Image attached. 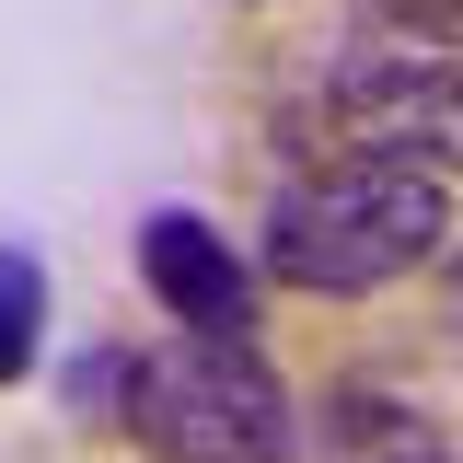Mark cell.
Listing matches in <instances>:
<instances>
[{
	"label": "cell",
	"mask_w": 463,
	"mask_h": 463,
	"mask_svg": "<svg viewBox=\"0 0 463 463\" xmlns=\"http://www.w3.org/2000/svg\"><path fill=\"white\" fill-rule=\"evenodd\" d=\"M440 174L429 163H371V151H325L267 197V279L313 289V301H359L394 289L440 255Z\"/></svg>",
	"instance_id": "obj_1"
},
{
	"label": "cell",
	"mask_w": 463,
	"mask_h": 463,
	"mask_svg": "<svg viewBox=\"0 0 463 463\" xmlns=\"http://www.w3.org/2000/svg\"><path fill=\"white\" fill-rule=\"evenodd\" d=\"M313 93L336 116V151L429 174L463 163V0H359Z\"/></svg>",
	"instance_id": "obj_2"
},
{
	"label": "cell",
	"mask_w": 463,
	"mask_h": 463,
	"mask_svg": "<svg viewBox=\"0 0 463 463\" xmlns=\"http://www.w3.org/2000/svg\"><path fill=\"white\" fill-rule=\"evenodd\" d=\"M116 429L163 463H289L301 452V405L255 359V336H163L116 359Z\"/></svg>",
	"instance_id": "obj_3"
},
{
	"label": "cell",
	"mask_w": 463,
	"mask_h": 463,
	"mask_svg": "<svg viewBox=\"0 0 463 463\" xmlns=\"http://www.w3.org/2000/svg\"><path fill=\"white\" fill-rule=\"evenodd\" d=\"M139 279L174 325L197 336H255V267L232 255V232H209L197 209H151L139 221Z\"/></svg>",
	"instance_id": "obj_4"
},
{
	"label": "cell",
	"mask_w": 463,
	"mask_h": 463,
	"mask_svg": "<svg viewBox=\"0 0 463 463\" xmlns=\"http://www.w3.org/2000/svg\"><path fill=\"white\" fill-rule=\"evenodd\" d=\"M313 463H452V440H440V417H417L383 383H336L313 417Z\"/></svg>",
	"instance_id": "obj_5"
},
{
	"label": "cell",
	"mask_w": 463,
	"mask_h": 463,
	"mask_svg": "<svg viewBox=\"0 0 463 463\" xmlns=\"http://www.w3.org/2000/svg\"><path fill=\"white\" fill-rule=\"evenodd\" d=\"M35 336H47V267L24 243H0V383L35 371Z\"/></svg>",
	"instance_id": "obj_6"
},
{
	"label": "cell",
	"mask_w": 463,
	"mask_h": 463,
	"mask_svg": "<svg viewBox=\"0 0 463 463\" xmlns=\"http://www.w3.org/2000/svg\"><path fill=\"white\" fill-rule=\"evenodd\" d=\"M452 347H463V289H452Z\"/></svg>",
	"instance_id": "obj_7"
}]
</instances>
